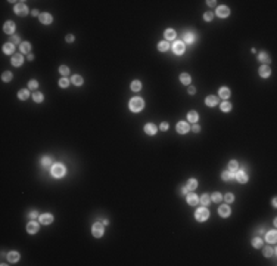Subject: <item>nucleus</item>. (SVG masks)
<instances>
[{
  "mask_svg": "<svg viewBox=\"0 0 277 266\" xmlns=\"http://www.w3.org/2000/svg\"><path fill=\"white\" fill-rule=\"evenodd\" d=\"M233 175H234V173H231L230 170H226V172L221 173V178H223V180H230V179L233 178Z\"/></svg>",
  "mask_w": 277,
  "mask_h": 266,
  "instance_id": "obj_38",
  "label": "nucleus"
},
{
  "mask_svg": "<svg viewBox=\"0 0 277 266\" xmlns=\"http://www.w3.org/2000/svg\"><path fill=\"white\" fill-rule=\"evenodd\" d=\"M230 109H231V104H230V102L226 101V102L221 104V111H223V112H228Z\"/></svg>",
  "mask_w": 277,
  "mask_h": 266,
  "instance_id": "obj_40",
  "label": "nucleus"
},
{
  "mask_svg": "<svg viewBox=\"0 0 277 266\" xmlns=\"http://www.w3.org/2000/svg\"><path fill=\"white\" fill-rule=\"evenodd\" d=\"M183 39H184L186 43H193V42H195V34H193V33H184Z\"/></svg>",
  "mask_w": 277,
  "mask_h": 266,
  "instance_id": "obj_32",
  "label": "nucleus"
},
{
  "mask_svg": "<svg viewBox=\"0 0 277 266\" xmlns=\"http://www.w3.org/2000/svg\"><path fill=\"white\" fill-rule=\"evenodd\" d=\"M189 191H193V189H196L198 188V180L196 179H189V182H187V186H186Z\"/></svg>",
  "mask_w": 277,
  "mask_h": 266,
  "instance_id": "obj_31",
  "label": "nucleus"
},
{
  "mask_svg": "<svg viewBox=\"0 0 277 266\" xmlns=\"http://www.w3.org/2000/svg\"><path fill=\"white\" fill-rule=\"evenodd\" d=\"M128 106H130V109L133 112H140L143 109V106H145V102H143L142 98H131Z\"/></svg>",
  "mask_w": 277,
  "mask_h": 266,
  "instance_id": "obj_1",
  "label": "nucleus"
},
{
  "mask_svg": "<svg viewBox=\"0 0 277 266\" xmlns=\"http://www.w3.org/2000/svg\"><path fill=\"white\" fill-rule=\"evenodd\" d=\"M273 254H274V248H270V247L264 248V256L265 257H271Z\"/></svg>",
  "mask_w": 277,
  "mask_h": 266,
  "instance_id": "obj_44",
  "label": "nucleus"
},
{
  "mask_svg": "<svg viewBox=\"0 0 277 266\" xmlns=\"http://www.w3.org/2000/svg\"><path fill=\"white\" fill-rule=\"evenodd\" d=\"M184 50H186V47H184V43H183V42H174V43H173V52H174L176 55H183Z\"/></svg>",
  "mask_w": 277,
  "mask_h": 266,
  "instance_id": "obj_6",
  "label": "nucleus"
},
{
  "mask_svg": "<svg viewBox=\"0 0 277 266\" xmlns=\"http://www.w3.org/2000/svg\"><path fill=\"white\" fill-rule=\"evenodd\" d=\"M237 167H239L237 161H234V160H233V161H230V163H228V170H230L231 173H236V172H237Z\"/></svg>",
  "mask_w": 277,
  "mask_h": 266,
  "instance_id": "obj_35",
  "label": "nucleus"
},
{
  "mask_svg": "<svg viewBox=\"0 0 277 266\" xmlns=\"http://www.w3.org/2000/svg\"><path fill=\"white\" fill-rule=\"evenodd\" d=\"M14 11H15V14L19 15V17H25V15L28 14V9H27L25 3H16L15 8H14Z\"/></svg>",
  "mask_w": 277,
  "mask_h": 266,
  "instance_id": "obj_5",
  "label": "nucleus"
},
{
  "mask_svg": "<svg viewBox=\"0 0 277 266\" xmlns=\"http://www.w3.org/2000/svg\"><path fill=\"white\" fill-rule=\"evenodd\" d=\"M228 14H230V11H228L227 6H218V8H217V17H220V18H227Z\"/></svg>",
  "mask_w": 277,
  "mask_h": 266,
  "instance_id": "obj_10",
  "label": "nucleus"
},
{
  "mask_svg": "<svg viewBox=\"0 0 277 266\" xmlns=\"http://www.w3.org/2000/svg\"><path fill=\"white\" fill-rule=\"evenodd\" d=\"M209 201H211V198H209V195H208V194H203V195L201 197V203H202L203 206L209 204Z\"/></svg>",
  "mask_w": 277,
  "mask_h": 266,
  "instance_id": "obj_42",
  "label": "nucleus"
},
{
  "mask_svg": "<svg viewBox=\"0 0 277 266\" xmlns=\"http://www.w3.org/2000/svg\"><path fill=\"white\" fill-rule=\"evenodd\" d=\"M218 214H220L221 217H228V216H230V207H228V206H221V207L218 208Z\"/></svg>",
  "mask_w": 277,
  "mask_h": 266,
  "instance_id": "obj_19",
  "label": "nucleus"
},
{
  "mask_svg": "<svg viewBox=\"0 0 277 266\" xmlns=\"http://www.w3.org/2000/svg\"><path fill=\"white\" fill-rule=\"evenodd\" d=\"M192 130H193L195 133H199V132H201V127H199V126L195 123V124H193V127H192Z\"/></svg>",
  "mask_w": 277,
  "mask_h": 266,
  "instance_id": "obj_51",
  "label": "nucleus"
},
{
  "mask_svg": "<svg viewBox=\"0 0 277 266\" xmlns=\"http://www.w3.org/2000/svg\"><path fill=\"white\" fill-rule=\"evenodd\" d=\"M41 166L43 167H50L52 166V158L50 157H43L41 158Z\"/></svg>",
  "mask_w": 277,
  "mask_h": 266,
  "instance_id": "obj_37",
  "label": "nucleus"
},
{
  "mask_svg": "<svg viewBox=\"0 0 277 266\" xmlns=\"http://www.w3.org/2000/svg\"><path fill=\"white\" fill-rule=\"evenodd\" d=\"M176 31L174 30H171V28H168V30H165V39H167V42L168 40H174L176 39Z\"/></svg>",
  "mask_w": 277,
  "mask_h": 266,
  "instance_id": "obj_29",
  "label": "nucleus"
},
{
  "mask_svg": "<svg viewBox=\"0 0 277 266\" xmlns=\"http://www.w3.org/2000/svg\"><path fill=\"white\" fill-rule=\"evenodd\" d=\"M224 200H226V203H231V201L234 200V195H233V194H226V195H224Z\"/></svg>",
  "mask_w": 277,
  "mask_h": 266,
  "instance_id": "obj_49",
  "label": "nucleus"
},
{
  "mask_svg": "<svg viewBox=\"0 0 277 266\" xmlns=\"http://www.w3.org/2000/svg\"><path fill=\"white\" fill-rule=\"evenodd\" d=\"M33 99H34V102L40 104V102H43V95H41L40 92H37V93H34V95H33Z\"/></svg>",
  "mask_w": 277,
  "mask_h": 266,
  "instance_id": "obj_41",
  "label": "nucleus"
},
{
  "mask_svg": "<svg viewBox=\"0 0 277 266\" xmlns=\"http://www.w3.org/2000/svg\"><path fill=\"white\" fill-rule=\"evenodd\" d=\"M33 15H34V17H36V15H39V17H40V14H39V11H37V9H34V11H33Z\"/></svg>",
  "mask_w": 277,
  "mask_h": 266,
  "instance_id": "obj_57",
  "label": "nucleus"
},
{
  "mask_svg": "<svg viewBox=\"0 0 277 266\" xmlns=\"http://www.w3.org/2000/svg\"><path fill=\"white\" fill-rule=\"evenodd\" d=\"M19 42H21V40H19V37H18V36H14V37H12V42H11V43H14V45H18Z\"/></svg>",
  "mask_w": 277,
  "mask_h": 266,
  "instance_id": "obj_50",
  "label": "nucleus"
},
{
  "mask_svg": "<svg viewBox=\"0 0 277 266\" xmlns=\"http://www.w3.org/2000/svg\"><path fill=\"white\" fill-rule=\"evenodd\" d=\"M156 126L155 124H152V123H148L146 126H145V132L148 133V135H151V136H153L155 135V133H156Z\"/></svg>",
  "mask_w": 277,
  "mask_h": 266,
  "instance_id": "obj_15",
  "label": "nucleus"
},
{
  "mask_svg": "<svg viewBox=\"0 0 277 266\" xmlns=\"http://www.w3.org/2000/svg\"><path fill=\"white\" fill-rule=\"evenodd\" d=\"M195 217L198 222H205L208 217H209V210L205 208V207H199L196 211H195Z\"/></svg>",
  "mask_w": 277,
  "mask_h": 266,
  "instance_id": "obj_2",
  "label": "nucleus"
},
{
  "mask_svg": "<svg viewBox=\"0 0 277 266\" xmlns=\"http://www.w3.org/2000/svg\"><path fill=\"white\" fill-rule=\"evenodd\" d=\"M159 129H161V130H167V129H168V123H165V121H164V123H161Z\"/></svg>",
  "mask_w": 277,
  "mask_h": 266,
  "instance_id": "obj_53",
  "label": "nucleus"
},
{
  "mask_svg": "<svg viewBox=\"0 0 277 266\" xmlns=\"http://www.w3.org/2000/svg\"><path fill=\"white\" fill-rule=\"evenodd\" d=\"M276 239H277V232H276V231H270V232L265 234V241H267V242L274 244Z\"/></svg>",
  "mask_w": 277,
  "mask_h": 266,
  "instance_id": "obj_13",
  "label": "nucleus"
},
{
  "mask_svg": "<svg viewBox=\"0 0 277 266\" xmlns=\"http://www.w3.org/2000/svg\"><path fill=\"white\" fill-rule=\"evenodd\" d=\"M176 129H177V132L180 133V135H184V133H187L190 130V126L186 121H178L177 126H176Z\"/></svg>",
  "mask_w": 277,
  "mask_h": 266,
  "instance_id": "obj_7",
  "label": "nucleus"
},
{
  "mask_svg": "<svg viewBox=\"0 0 277 266\" xmlns=\"http://www.w3.org/2000/svg\"><path fill=\"white\" fill-rule=\"evenodd\" d=\"M14 50H15V45H14V43H6V45L3 46V52H5L6 55H12Z\"/></svg>",
  "mask_w": 277,
  "mask_h": 266,
  "instance_id": "obj_20",
  "label": "nucleus"
},
{
  "mask_svg": "<svg viewBox=\"0 0 277 266\" xmlns=\"http://www.w3.org/2000/svg\"><path fill=\"white\" fill-rule=\"evenodd\" d=\"M258 59H259V62H262L264 65L270 64V56H268L265 52H261V53H259V56H258Z\"/></svg>",
  "mask_w": 277,
  "mask_h": 266,
  "instance_id": "obj_25",
  "label": "nucleus"
},
{
  "mask_svg": "<svg viewBox=\"0 0 277 266\" xmlns=\"http://www.w3.org/2000/svg\"><path fill=\"white\" fill-rule=\"evenodd\" d=\"M19 49H21V53H28L30 55V50H31V45L28 42H24L19 45Z\"/></svg>",
  "mask_w": 277,
  "mask_h": 266,
  "instance_id": "obj_21",
  "label": "nucleus"
},
{
  "mask_svg": "<svg viewBox=\"0 0 277 266\" xmlns=\"http://www.w3.org/2000/svg\"><path fill=\"white\" fill-rule=\"evenodd\" d=\"M12 77H14V74H12L11 71H6V73H3V74H2V80H3V81H6V83H8V81H11V80H12Z\"/></svg>",
  "mask_w": 277,
  "mask_h": 266,
  "instance_id": "obj_36",
  "label": "nucleus"
},
{
  "mask_svg": "<svg viewBox=\"0 0 277 266\" xmlns=\"http://www.w3.org/2000/svg\"><path fill=\"white\" fill-rule=\"evenodd\" d=\"M252 247H255V248H261V247H262V239L258 238V237L253 238V239H252Z\"/></svg>",
  "mask_w": 277,
  "mask_h": 266,
  "instance_id": "obj_39",
  "label": "nucleus"
},
{
  "mask_svg": "<svg viewBox=\"0 0 277 266\" xmlns=\"http://www.w3.org/2000/svg\"><path fill=\"white\" fill-rule=\"evenodd\" d=\"M28 59H30V61H33V59H34V55H31V53H30V55H28Z\"/></svg>",
  "mask_w": 277,
  "mask_h": 266,
  "instance_id": "obj_58",
  "label": "nucleus"
},
{
  "mask_svg": "<svg viewBox=\"0 0 277 266\" xmlns=\"http://www.w3.org/2000/svg\"><path fill=\"white\" fill-rule=\"evenodd\" d=\"M234 175H236V179H237L240 183H246V182H248V175H246L245 172L240 170V172H236Z\"/></svg>",
  "mask_w": 277,
  "mask_h": 266,
  "instance_id": "obj_18",
  "label": "nucleus"
},
{
  "mask_svg": "<svg viewBox=\"0 0 277 266\" xmlns=\"http://www.w3.org/2000/svg\"><path fill=\"white\" fill-rule=\"evenodd\" d=\"M140 89H142V83L138 81V80H134V81L131 83V90H133V92H138Z\"/></svg>",
  "mask_w": 277,
  "mask_h": 266,
  "instance_id": "obj_33",
  "label": "nucleus"
},
{
  "mask_svg": "<svg viewBox=\"0 0 277 266\" xmlns=\"http://www.w3.org/2000/svg\"><path fill=\"white\" fill-rule=\"evenodd\" d=\"M91 232H93V237H96V238H100V237L103 235V232H105L103 223H100V222L94 223V225H93V228H91Z\"/></svg>",
  "mask_w": 277,
  "mask_h": 266,
  "instance_id": "obj_4",
  "label": "nucleus"
},
{
  "mask_svg": "<svg viewBox=\"0 0 277 266\" xmlns=\"http://www.w3.org/2000/svg\"><path fill=\"white\" fill-rule=\"evenodd\" d=\"M212 18H214V14H212V12L203 14V19H205V21H212Z\"/></svg>",
  "mask_w": 277,
  "mask_h": 266,
  "instance_id": "obj_47",
  "label": "nucleus"
},
{
  "mask_svg": "<svg viewBox=\"0 0 277 266\" xmlns=\"http://www.w3.org/2000/svg\"><path fill=\"white\" fill-rule=\"evenodd\" d=\"M218 95H220V98L227 99V98H230V89H228V87H221V89L218 90Z\"/></svg>",
  "mask_w": 277,
  "mask_h": 266,
  "instance_id": "obj_22",
  "label": "nucleus"
},
{
  "mask_svg": "<svg viewBox=\"0 0 277 266\" xmlns=\"http://www.w3.org/2000/svg\"><path fill=\"white\" fill-rule=\"evenodd\" d=\"M22 62H24V58H22L21 53H16V55L12 56V65H15V67H21Z\"/></svg>",
  "mask_w": 277,
  "mask_h": 266,
  "instance_id": "obj_14",
  "label": "nucleus"
},
{
  "mask_svg": "<svg viewBox=\"0 0 277 266\" xmlns=\"http://www.w3.org/2000/svg\"><path fill=\"white\" fill-rule=\"evenodd\" d=\"M258 73H259V75H261L262 78H267V77H270L271 70H270V67H268V65H261V67H259V70H258Z\"/></svg>",
  "mask_w": 277,
  "mask_h": 266,
  "instance_id": "obj_11",
  "label": "nucleus"
},
{
  "mask_svg": "<svg viewBox=\"0 0 277 266\" xmlns=\"http://www.w3.org/2000/svg\"><path fill=\"white\" fill-rule=\"evenodd\" d=\"M18 98H19L21 101H25V99L30 98V92H28L27 89H21V90L18 92Z\"/></svg>",
  "mask_w": 277,
  "mask_h": 266,
  "instance_id": "obj_27",
  "label": "nucleus"
},
{
  "mask_svg": "<svg viewBox=\"0 0 277 266\" xmlns=\"http://www.w3.org/2000/svg\"><path fill=\"white\" fill-rule=\"evenodd\" d=\"M187 118H189L190 123H196V121L199 120V114H198L196 111H190V112L187 114Z\"/></svg>",
  "mask_w": 277,
  "mask_h": 266,
  "instance_id": "obj_28",
  "label": "nucleus"
},
{
  "mask_svg": "<svg viewBox=\"0 0 277 266\" xmlns=\"http://www.w3.org/2000/svg\"><path fill=\"white\" fill-rule=\"evenodd\" d=\"M50 172H52L53 178H62L65 175V167L62 164H53L52 169H50Z\"/></svg>",
  "mask_w": 277,
  "mask_h": 266,
  "instance_id": "obj_3",
  "label": "nucleus"
},
{
  "mask_svg": "<svg viewBox=\"0 0 277 266\" xmlns=\"http://www.w3.org/2000/svg\"><path fill=\"white\" fill-rule=\"evenodd\" d=\"M65 40H66V42H68V43H72V42H74V36H72V34H68V36H66V39H65Z\"/></svg>",
  "mask_w": 277,
  "mask_h": 266,
  "instance_id": "obj_52",
  "label": "nucleus"
},
{
  "mask_svg": "<svg viewBox=\"0 0 277 266\" xmlns=\"http://www.w3.org/2000/svg\"><path fill=\"white\" fill-rule=\"evenodd\" d=\"M211 200L215 201V203H220V201H221V194H220V192H214V194L211 195Z\"/></svg>",
  "mask_w": 277,
  "mask_h": 266,
  "instance_id": "obj_43",
  "label": "nucleus"
},
{
  "mask_svg": "<svg viewBox=\"0 0 277 266\" xmlns=\"http://www.w3.org/2000/svg\"><path fill=\"white\" fill-rule=\"evenodd\" d=\"M180 81L183 83V84H190V81H192V78H190V75L187 74V73H183V74H180Z\"/></svg>",
  "mask_w": 277,
  "mask_h": 266,
  "instance_id": "obj_26",
  "label": "nucleus"
},
{
  "mask_svg": "<svg viewBox=\"0 0 277 266\" xmlns=\"http://www.w3.org/2000/svg\"><path fill=\"white\" fill-rule=\"evenodd\" d=\"M198 201H199V200H198V197H196L195 194H192V192H190V194L187 195V203H189L190 206H196V204H198Z\"/></svg>",
  "mask_w": 277,
  "mask_h": 266,
  "instance_id": "obj_30",
  "label": "nucleus"
},
{
  "mask_svg": "<svg viewBox=\"0 0 277 266\" xmlns=\"http://www.w3.org/2000/svg\"><path fill=\"white\" fill-rule=\"evenodd\" d=\"M39 19H40L41 24H52V21H53V19H52V15H50V14H46V12L40 14Z\"/></svg>",
  "mask_w": 277,
  "mask_h": 266,
  "instance_id": "obj_12",
  "label": "nucleus"
},
{
  "mask_svg": "<svg viewBox=\"0 0 277 266\" xmlns=\"http://www.w3.org/2000/svg\"><path fill=\"white\" fill-rule=\"evenodd\" d=\"M71 81H72L75 86H81V84H83V77H81V75H72Z\"/></svg>",
  "mask_w": 277,
  "mask_h": 266,
  "instance_id": "obj_34",
  "label": "nucleus"
},
{
  "mask_svg": "<svg viewBox=\"0 0 277 266\" xmlns=\"http://www.w3.org/2000/svg\"><path fill=\"white\" fill-rule=\"evenodd\" d=\"M205 104H206V106H215V105L218 104V98H215V96H208V98L205 99Z\"/></svg>",
  "mask_w": 277,
  "mask_h": 266,
  "instance_id": "obj_23",
  "label": "nucleus"
},
{
  "mask_svg": "<svg viewBox=\"0 0 277 266\" xmlns=\"http://www.w3.org/2000/svg\"><path fill=\"white\" fill-rule=\"evenodd\" d=\"M68 84H69L68 78H61V80H59V86H61V87H68Z\"/></svg>",
  "mask_w": 277,
  "mask_h": 266,
  "instance_id": "obj_48",
  "label": "nucleus"
},
{
  "mask_svg": "<svg viewBox=\"0 0 277 266\" xmlns=\"http://www.w3.org/2000/svg\"><path fill=\"white\" fill-rule=\"evenodd\" d=\"M39 219H40V223H43V225H49V223H52V222H53V216H52L50 213L40 214V216H39Z\"/></svg>",
  "mask_w": 277,
  "mask_h": 266,
  "instance_id": "obj_9",
  "label": "nucleus"
},
{
  "mask_svg": "<svg viewBox=\"0 0 277 266\" xmlns=\"http://www.w3.org/2000/svg\"><path fill=\"white\" fill-rule=\"evenodd\" d=\"M168 49H170V43H168L167 40L158 43V50H159V52H167Z\"/></svg>",
  "mask_w": 277,
  "mask_h": 266,
  "instance_id": "obj_24",
  "label": "nucleus"
},
{
  "mask_svg": "<svg viewBox=\"0 0 277 266\" xmlns=\"http://www.w3.org/2000/svg\"><path fill=\"white\" fill-rule=\"evenodd\" d=\"M206 5H208V6H215V2H214V0H211V2L208 0V2H206Z\"/></svg>",
  "mask_w": 277,
  "mask_h": 266,
  "instance_id": "obj_56",
  "label": "nucleus"
},
{
  "mask_svg": "<svg viewBox=\"0 0 277 266\" xmlns=\"http://www.w3.org/2000/svg\"><path fill=\"white\" fill-rule=\"evenodd\" d=\"M195 92H196V89H195V87H192V86H190V87H189V93H190V95H193V93H195Z\"/></svg>",
  "mask_w": 277,
  "mask_h": 266,
  "instance_id": "obj_55",
  "label": "nucleus"
},
{
  "mask_svg": "<svg viewBox=\"0 0 277 266\" xmlns=\"http://www.w3.org/2000/svg\"><path fill=\"white\" fill-rule=\"evenodd\" d=\"M37 231H39V223H37V222L33 220V222H30V223L27 225V232H28V234H36Z\"/></svg>",
  "mask_w": 277,
  "mask_h": 266,
  "instance_id": "obj_16",
  "label": "nucleus"
},
{
  "mask_svg": "<svg viewBox=\"0 0 277 266\" xmlns=\"http://www.w3.org/2000/svg\"><path fill=\"white\" fill-rule=\"evenodd\" d=\"M28 87L33 90V89H37L39 87V83H37V80H30L28 81Z\"/></svg>",
  "mask_w": 277,
  "mask_h": 266,
  "instance_id": "obj_45",
  "label": "nucleus"
},
{
  "mask_svg": "<svg viewBox=\"0 0 277 266\" xmlns=\"http://www.w3.org/2000/svg\"><path fill=\"white\" fill-rule=\"evenodd\" d=\"M59 73L64 74V75H66V74H69V68L65 67V65H62V67H59Z\"/></svg>",
  "mask_w": 277,
  "mask_h": 266,
  "instance_id": "obj_46",
  "label": "nucleus"
},
{
  "mask_svg": "<svg viewBox=\"0 0 277 266\" xmlns=\"http://www.w3.org/2000/svg\"><path fill=\"white\" fill-rule=\"evenodd\" d=\"M30 217H31V219H36V217H39V213H37V211H31V213H30Z\"/></svg>",
  "mask_w": 277,
  "mask_h": 266,
  "instance_id": "obj_54",
  "label": "nucleus"
},
{
  "mask_svg": "<svg viewBox=\"0 0 277 266\" xmlns=\"http://www.w3.org/2000/svg\"><path fill=\"white\" fill-rule=\"evenodd\" d=\"M3 31H5L6 34H14V33H15V22H14V21H8V22H5V25H3Z\"/></svg>",
  "mask_w": 277,
  "mask_h": 266,
  "instance_id": "obj_8",
  "label": "nucleus"
},
{
  "mask_svg": "<svg viewBox=\"0 0 277 266\" xmlns=\"http://www.w3.org/2000/svg\"><path fill=\"white\" fill-rule=\"evenodd\" d=\"M19 260V253L18 251H9L8 254V262L9 263H16Z\"/></svg>",
  "mask_w": 277,
  "mask_h": 266,
  "instance_id": "obj_17",
  "label": "nucleus"
}]
</instances>
